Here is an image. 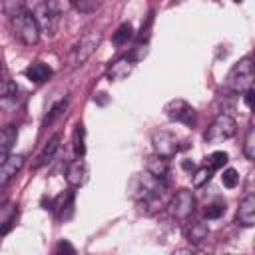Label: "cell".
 <instances>
[{
	"mask_svg": "<svg viewBox=\"0 0 255 255\" xmlns=\"http://www.w3.org/2000/svg\"><path fill=\"white\" fill-rule=\"evenodd\" d=\"M131 189H133V197H135L137 205L145 213H155V211H159L167 205V185H165V181L155 179L147 171L139 173L133 179Z\"/></svg>",
	"mask_w": 255,
	"mask_h": 255,
	"instance_id": "1",
	"label": "cell"
},
{
	"mask_svg": "<svg viewBox=\"0 0 255 255\" xmlns=\"http://www.w3.org/2000/svg\"><path fill=\"white\" fill-rule=\"evenodd\" d=\"M10 24H12V32H14V38L20 40L24 46H34L38 44L40 40V30H38V24L32 16L30 10H20L18 14H14L10 18Z\"/></svg>",
	"mask_w": 255,
	"mask_h": 255,
	"instance_id": "2",
	"label": "cell"
},
{
	"mask_svg": "<svg viewBox=\"0 0 255 255\" xmlns=\"http://www.w3.org/2000/svg\"><path fill=\"white\" fill-rule=\"evenodd\" d=\"M60 8L62 4H56V2H40L34 6V10H30L38 24L40 34H46V36L56 34L60 24Z\"/></svg>",
	"mask_w": 255,
	"mask_h": 255,
	"instance_id": "3",
	"label": "cell"
},
{
	"mask_svg": "<svg viewBox=\"0 0 255 255\" xmlns=\"http://www.w3.org/2000/svg\"><path fill=\"white\" fill-rule=\"evenodd\" d=\"M227 88L233 94H245L253 90V64L251 58H241L227 74Z\"/></svg>",
	"mask_w": 255,
	"mask_h": 255,
	"instance_id": "4",
	"label": "cell"
},
{
	"mask_svg": "<svg viewBox=\"0 0 255 255\" xmlns=\"http://www.w3.org/2000/svg\"><path fill=\"white\" fill-rule=\"evenodd\" d=\"M235 131H237V122L229 114H219L211 122V126L207 128L205 141H209V143H221L225 139H231L235 135Z\"/></svg>",
	"mask_w": 255,
	"mask_h": 255,
	"instance_id": "5",
	"label": "cell"
},
{
	"mask_svg": "<svg viewBox=\"0 0 255 255\" xmlns=\"http://www.w3.org/2000/svg\"><path fill=\"white\" fill-rule=\"evenodd\" d=\"M167 207H169V213L173 219L187 221L191 217V213L195 211V197L189 189H177L171 195V199L167 201Z\"/></svg>",
	"mask_w": 255,
	"mask_h": 255,
	"instance_id": "6",
	"label": "cell"
},
{
	"mask_svg": "<svg viewBox=\"0 0 255 255\" xmlns=\"http://www.w3.org/2000/svg\"><path fill=\"white\" fill-rule=\"evenodd\" d=\"M100 42H102V34H100V32H90V34H86V36L72 48V52H70V66H72V68L82 66V64L98 50Z\"/></svg>",
	"mask_w": 255,
	"mask_h": 255,
	"instance_id": "7",
	"label": "cell"
},
{
	"mask_svg": "<svg viewBox=\"0 0 255 255\" xmlns=\"http://www.w3.org/2000/svg\"><path fill=\"white\" fill-rule=\"evenodd\" d=\"M151 147H153V155L163 157V159L173 157L179 149L175 135L171 131H165V129H157L151 133Z\"/></svg>",
	"mask_w": 255,
	"mask_h": 255,
	"instance_id": "8",
	"label": "cell"
},
{
	"mask_svg": "<svg viewBox=\"0 0 255 255\" xmlns=\"http://www.w3.org/2000/svg\"><path fill=\"white\" fill-rule=\"evenodd\" d=\"M165 116L171 120V122H179V124H185V126H193L195 124V110L185 102V100H171L165 104L163 108Z\"/></svg>",
	"mask_w": 255,
	"mask_h": 255,
	"instance_id": "9",
	"label": "cell"
},
{
	"mask_svg": "<svg viewBox=\"0 0 255 255\" xmlns=\"http://www.w3.org/2000/svg\"><path fill=\"white\" fill-rule=\"evenodd\" d=\"M26 157L22 153H10L0 161V187L8 185L24 167Z\"/></svg>",
	"mask_w": 255,
	"mask_h": 255,
	"instance_id": "10",
	"label": "cell"
},
{
	"mask_svg": "<svg viewBox=\"0 0 255 255\" xmlns=\"http://www.w3.org/2000/svg\"><path fill=\"white\" fill-rule=\"evenodd\" d=\"M235 221L237 225L241 227H251L255 223V195L253 193H247L241 203H239V209L235 213Z\"/></svg>",
	"mask_w": 255,
	"mask_h": 255,
	"instance_id": "11",
	"label": "cell"
},
{
	"mask_svg": "<svg viewBox=\"0 0 255 255\" xmlns=\"http://www.w3.org/2000/svg\"><path fill=\"white\" fill-rule=\"evenodd\" d=\"M66 181L70 187H80L88 181V165L82 157L74 159L72 163H68V169H66Z\"/></svg>",
	"mask_w": 255,
	"mask_h": 255,
	"instance_id": "12",
	"label": "cell"
},
{
	"mask_svg": "<svg viewBox=\"0 0 255 255\" xmlns=\"http://www.w3.org/2000/svg\"><path fill=\"white\" fill-rule=\"evenodd\" d=\"M133 66H135V62H133L129 56H124V58L116 60V62L108 68V80H110V82H120V80L128 78V76L131 74Z\"/></svg>",
	"mask_w": 255,
	"mask_h": 255,
	"instance_id": "13",
	"label": "cell"
},
{
	"mask_svg": "<svg viewBox=\"0 0 255 255\" xmlns=\"http://www.w3.org/2000/svg\"><path fill=\"white\" fill-rule=\"evenodd\" d=\"M24 76H26L28 80H32L34 84H44V82L52 76V68L46 66L44 62H34V64H30V66L24 70Z\"/></svg>",
	"mask_w": 255,
	"mask_h": 255,
	"instance_id": "14",
	"label": "cell"
},
{
	"mask_svg": "<svg viewBox=\"0 0 255 255\" xmlns=\"http://www.w3.org/2000/svg\"><path fill=\"white\" fill-rule=\"evenodd\" d=\"M18 137V128L8 124L4 128H0V155H10L14 143Z\"/></svg>",
	"mask_w": 255,
	"mask_h": 255,
	"instance_id": "15",
	"label": "cell"
},
{
	"mask_svg": "<svg viewBox=\"0 0 255 255\" xmlns=\"http://www.w3.org/2000/svg\"><path fill=\"white\" fill-rule=\"evenodd\" d=\"M147 173L153 175V177L159 179V181H165V177H167V173H169L167 159L157 157V155H151V157L147 159Z\"/></svg>",
	"mask_w": 255,
	"mask_h": 255,
	"instance_id": "16",
	"label": "cell"
},
{
	"mask_svg": "<svg viewBox=\"0 0 255 255\" xmlns=\"http://www.w3.org/2000/svg\"><path fill=\"white\" fill-rule=\"evenodd\" d=\"M60 141H62V137L56 133V135H52V139L44 145V149L40 151V155H38V161H36V167H42V165H46V163H50L52 159H54V155H56V151L60 149Z\"/></svg>",
	"mask_w": 255,
	"mask_h": 255,
	"instance_id": "17",
	"label": "cell"
},
{
	"mask_svg": "<svg viewBox=\"0 0 255 255\" xmlns=\"http://www.w3.org/2000/svg\"><path fill=\"white\" fill-rule=\"evenodd\" d=\"M207 233H209V229H207V225H205L203 221H191V223L185 227V237H187V241L193 243V245H197L199 241H203V239L207 237Z\"/></svg>",
	"mask_w": 255,
	"mask_h": 255,
	"instance_id": "18",
	"label": "cell"
},
{
	"mask_svg": "<svg viewBox=\"0 0 255 255\" xmlns=\"http://www.w3.org/2000/svg\"><path fill=\"white\" fill-rule=\"evenodd\" d=\"M14 217H16V205L12 203H6L0 207V235L10 229V225L14 223Z\"/></svg>",
	"mask_w": 255,
	"mask_h": 255,
	"instance_id": "19",
	"label": "cell"
},
{
	"mask_svg": "<svg viewBox=\"0 0 255 255\" xmlns=\"http://www.w3.org/2000/svg\"><path fill=\"white\" fill-rule=\"evenodd\" d=\"M225 163H227V153H225V151H213V153H209V155L205 157V167L211 169V171L223 167Z\"/></svg>",
	"mask_w": 255,
	"mask_h": 255,
	"instance_id": "20",
	"label": "cell"
},
{
	"mask_svg": "<svg viewBox=\"0 0 255 255\" xmlns=\"http://www.w3.org/2000/svg\"><path fill=\"white\" fill-rule=\"evenodd\" d=\"M84 135H86L84 126H82V124H78V126H76V131H74V151H76V155H78V157H82V155L86 153Z\"/></svg>",
	"mask_w": 255,
	"mask_h": 255,
	"instance_id": "21",
	"label": "cell"
},
{
	"mask_svg": "<svg viewBox=\"0 0 255 255\" xmlns=\"http://www.w3.org/2000/svg\"><path fill=\"white\" fill-rule=\"evenodd\" d=\"M243 153H245L247 159H255V129H253V126H249V129H247V133H245Z\"/></svg>",
	"mask_w": 255,
	"mask_h": 255,
	"instance_id": "22",
	"label": "cell"
},
{
	"mask_svg": "<svg viewBox=\"0 0 255 255\" xmlns=\"http://www.w3.org/2000/svg\"><path fill=\"white\" fill-rule=\"evenodd\" d=\"M131 32H133L131 24L124 22V24H122V26L116 30V34H114V44H116V46H122V44H126V42L131 38Z\"/></svg>",
	"mask_w": 255,
	"mask_h": 255,
	"instance_id": "23",
	"label": "cell"
},
{
	"mask_svg": "<svg viewBox=\"0 0 255 255\" xmlns=\"http://www.w3.org/2000/svg\"><path fill=\"white\" fill-rule=\"evenodd\" d=\"M223 213H225V201H221V199H215L213 203H209L205 207V217L207 219H219Z\"/></svg>",
	"mask_w": 255,
	"mask_h": 255,
	"instance_id": "24",
	"label": "cell"
},
{
	"mask_svg": "<svg viewBox=\"0 0 255 255\" xmlns=\"http://www.w3.org/2000/svg\"><path fill=\"white\" fill-rule=\"evenodd\" d=\"M221 183H223L227 189L237 187V183H239V171H237V169H233V167L225 169V171H223V175H221Z\"/></svg>",
	"mask_w": 255,
	"mask_h": 255,
	"instance_id": "25",
	"label": "cell"
},
{
	"mask_svg": "<svg viewBox=\"0 0 255 255\" xmlns=\"http://www.w3.org/2000/svg\"><path fill=\"white\" fill-rule=\"evenodd\" d=\"M70 6L76 8L78 12H94V10L100 8V2H96V0H80V2H72Z\"/></svg>",
	"mask_w": 255,
	"mask_h": 255,
	"instance_id": "26",
	"label": "cell"
},
{
	"mask_svg": "<svg viewBox=\"0 0 255 255\" xmlns=\"http://www.w3.org/2000/svg\"><path fill=\"white\" fill-rule=\"evenodd\" d=\"M66 106H68V100H62V102H58V104H56V106L50 110V114L44 118V124H52V122H54V118H58V116H60V114L66 110Z\"/></svg>",
	"mask_w": 255,
	"mask_h": 255,
	"instance_id": "27",
	"label": "cell"
},
{
	"mask_svg": "<svg viewBox=\"0 0 255 255\" xmlns=\"http://www.w3.org/2000/svg\"><path fill=\"white\" fill-rule=\"evenodd\" d=\"M209 177H211V169H207V167L203 165V167L197 169V173L193 175V185L199 187V185H203L205 181H209Z\"/></svg>",
	"mask_w": 255,
	"mask_h": 255,
	"instance_id": "28",
	"label": "cell"
},
{
	"mask_svg": "<svg viewBox=\"0 0 255 255\" xmlns=\"http://www.w3.org/2000/svg\"><path fill=\"white\" fill-rule=\"evenodd\" d=\"M54 255H76V251H74V247L68 241H60L56 245V253Z\"/></svg>",
	"mask_w": 255,
	"mask_h": 255,
	"instance_id": "29",
	"label": "cell"
},
{
	"mask_svg": "<svg viewBox=\"0 0 255 255\" xmlns=\"http://www.w3.org/2000/svg\"><path fill=\"white\" fill-rule=\"evenodd\" d=\"M243 100H245V106L251 110V102H253V90H249V92H245L243 94Z\"/></svg>",
	"mask_w": 255,
	"mask_h": 255,
	"instance_id": "30",
	"label": "cell"
},
{
	"mask_svg": "<svg viewBox=\"0 0 255 255\" xmlns=\"http://www.w3.org/2000/svg\"><path fill=\"white\" fill-rule=\"evenodd\" d=\"M181 165H183V169H193V167H195V165H193V163H189L187 159H185V161H183Z\"/></svg>",
	"mask_w": 255,
	"mask_h": 255,
	"instance_id": "31",
	"label": "cell"
},
{
	"mask_svg": "<svg viewBox=\"0 0 255 255\" xmlns=\"http://www.w3.org/2000/svg\"><path fill=\"white\" fill-rule=\"evenodd\" d=\"M173 255H191V253H189L187 249H179V251H177V253H173Z\"/></svg>",
	"mask_w": 255,
	"mask_h": 255,
	"instance_id": "32",
	"label": "cell"
},
{
	"mask_svg": "<svg viewBox=\"0 0 255 255\" xmlns=\"http://www.w3.org/2000/svg\"><path fill=\"white\" fill-rule=\"evenodd\" d=\"M191 255H207V253H203V251H195V253H191Z\"/></svg>",
	"mask_w": 255,
	"mask_h": 255,
	"instance_id": "33",
	"label": "cell"
},
{
	"mask_svg": "<svg viewBox=\"0 0 255 255\" xmlns=\"http://www.w3.org/2000/svg\"><path fill=\"white\" fill-rule=\"evenodd\" d=\"M0 76H2V62H0Z\"/></svg>",
	"mask_w": 255,
	"mask_h": 255,
	"instance_id": "34",
	"label": "cell"
}]
</instances>
